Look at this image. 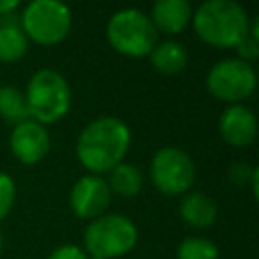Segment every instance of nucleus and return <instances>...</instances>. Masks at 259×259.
<instances>
[{
  "mask_svg": "<svg viewBox=\"0 0 259 259\" xmlns=\"http://www.w3.org/2000/svg\"><path fill=\"white\" fill-rule=\"evenodd\" d=\"M132 144V132L125 121L117 117H97L89 121L77 138V158L91 172H109L123 162Z\"/></svg>",
  "mask_w": 259,
  "mask_h": 259,
  "instance_id": "1",
  "label": "nucleus"
},
{
  "mask_svg": "<svg viewBox=\"0 0 259 259\" xmlns=\"http://www.w3.org/2000/svg\"><path fill=\"white\" fill-rule=\"evenodd\" d=\"M249 22L247 10L233 0H206L192 16L194 32L217 49H235L249 34Z\"/></svg>",
  "mask_w": 259,
  "mask_h": 259,
  "instance_id": "2",
  "label": "nucleus"
},
{
  "mask_svg": "<svg viewBox=\"0 0 259 259\" xmlns=\"http://www.w3.org/2000/svg\"><path fill=\"white\" fill-rule=\"evenodd\" d=\"M24 99L32 121L40 125L55 123L71 109V87L59 71L40 69L30 77Z\"/></svg>",
  "mask_w": 259,
  "mask_h": 259,
  "instance_id": "3",
  "label": "nucleus"
},
{
  "mask_svg": "<svg viewBox=\"0 0 259 259\" xmlns=\"http://www.w3.org/2000/svg\"><path fill=\"white\" fill-rule=\"evenodd\" d=\"M83 243L89 259H117L136 247L138 229L127 217L105 212L87 225Z\"/></svg>",
  "mask_w": 259,
  "mask_h": 259,
  "instance_id": "4",
  "label": "nucleus"
},
{
  "mask_svg": "<svg viewBox=\"0 0 259 259\" xmlns=\"http://www.w3.org/2000/svg\"><path fill=\"white\" fill-rule=\"evenodd\" d=\"M109 45L125 57H146L158 42V32L150 16L138 8H121L111 14L105 26Z\"/></svg>",
  "mask_w": 259,
  "mask_h": 259,
  "instance_id": "5",
  "label": "nucleus"
},
{
  "mask_svg": "<svg viewBox=\"0 0 259 259\" xmlns=\"http://www.w3.org/2000/svg\"><path fill=\"white\" fill-rule=\"evenodd\" d=\"M71 8L57 0H32L20 16V28L26 38L51 47L65 40L71 32Z\"/></svg>",
  "mask_w": 259,
  "mask_h": 259,
  "instance_id": "6",
  "label": "nucleus"
},
{
  "mask_svg": "<svg viewBox=\"0 0 259 259\" xmlns=\"http://www.w3.org/2000/svg\"><path fill=\"white\" fill-rule=\"evenodd\" d=\"M194 174L196 168L192 158L176 146L160 148L150 162V178L166 196L186 194L194 184Z\"/></svg>",
  "mask_w": 259,
  "mask_h": 259,
  "instance_id": "7",
  "label": "nucleus"
},
{
  "mask_svg": "<svg viewBox=\"0 0 259 259\" xmlns=\"http://www.w3.org/2000/svg\"><path fill=\"white\" fill-rule=\"evenodd\" d=\"M257 85V75L251 63L241 59H221L206 73V89L212 97L231 105L247 99Z\"/></svg>",
  "mask_w": 259,
  "mask_h": 259,
  "instance_id": "8",
  "label": "nucleus"
},
{
  "mask_svg": "<svg viewBox=\"0 0 259 259\" xmlns=\"http://www.w3.org/2000/svg\"><path fill=\"white\" fill-rule=\"evenodd\" d=\"M109 202H111V190L107 186V180L97 174L81 176L69 192L71 210L79 219L93 221V219L105 214Z\"/></svg>",
  "mask_w": 259,
  "mask_h": 259,
  "instance_id": "9",
  "label": "nucleus"
},
{
  "mask_svg": "<svg viewBox=\"0 0 259 259\" xmlns=\"http://www.w3.org/2000/svg\"><path fill=\"white\" fill-rule=\"evenodd\" d=\"M10 150L14 158L22 164L40 162L51 150V138L45 125L26 119L12 127L10 132Z\"/></svg>",
  "mask_w": 259,
  "mask_h": 259,
  "instance_id": "10",
  "label": "nucleus"
},
{
  "mask_svg": "<svg viewBox=\"0 0 259 259\" xmlns=\"http://www.w3.org/2000/svg\"><path fill=\"white\" fill-rule=\"evenodd\" d=\"M219 132L221 138L235 148H245L253 144L257 136V117L253 109H249L243 103L229 105L219 119Z\"/></svg>",
  "mask_w": 259,
  "mask_h": 259,
  "instance_id": "11",
  "label": "nucleus"
},
{
  "mask_svg": "<svg viewBox=\"0 0 259 259\" xmlns=\"http://www.w3.org/2000/svg\"><path fill=\"white\" fill-rule=\"evenodd\" d=\"M156 32L178 34L192 18V6L186 0H158L148 14Z\"/></svg>",
  "mask_w": 259,
  "mask_h": 259,
  "instance_id": "12",
  "label": "nucleus"
},
{
  "mask_svg": "<svg viewBox=\"0 0 259 259\" xmlns=\"http://www.w3.org/2000/svg\"><path fill=\"white\" fill-rule=\"evenodd\" d=\"M180 219L196 229H206L212 227L219 214L217 202L202 190H188L182 198H180V206H178Z\"/></svg>",
  "mask_w": 259,
  "mask_h": 259,
  "instance_id": "13",
  "label": "nucleus"
},
{
  "mask_svg": "<svg viewBox=\"0 0 259 259\" xmlns=\"http://www.w3.org/2000/svg\"><path fill=\"white\" fill-rule=\"evenodd\" d=\"M150 63L158 73L176 75L188 63V53L178 40H162L150 51Z\"/></svg>",
  "mask_w": 259,
  "mask_h": 259,
  "instance_id": "14",
  "label": "nucleus"
},
{
  "mask_svg": "<svg viewBox=\"0 0 259 259\" xmlns=\"http://www.w3.org/2000/svg\"><path fill=\"white\" fill-rule=\"evenodd\" d=\"M107 186L111 192H115L119 196H136L144 186V176L138 166H134L130 162H121L109 170Z\"/></svg>",
  "mask_w": 259,
  "mask_h": 259,
  "instance_id": "15",
  "label": "nucleus"
},
{
  "mask_svg": "<svg viewBox=\"0 0 259 259\" xmlns=\"http://www.w3.org/2000/svg\"><path fill=\"white\" fill-rule=\"evenodd\" d=\"M28 38L16 22L0 24V63H14L24 57Z\"/></svg>",
  "mask_w": 259,
  "mask_h": 259,
  "instance_id": "16",
  "label": "nucleus"
},
{
  "mask_svg": "<svg viewBox=\"0 0 259 259\" xmlns=\"http://www.w3.org/2000/svg\"><path fill=\"white\" fill-rule=\"evenodd\" d=\"M0 117L10 123L12 127L30 119L28 115V107H26V99L24 93L12 85H2L0 87Z\"/></svg>",
  "mask_w": 259,
  "mask_h": 259,
  "instance_id": "17",
  "label": "nucleus"
},
{
  "mask_svg": "<svg viewBox=\"0 0 259 259\" xmlns=\"http://www.w3.org/2000/svg\"><path fill=\"white\" fill-rule=\"evenodd\" d=\"M176 259H219V247L204 237H186L176 249Z\"/></svg>",
  "mask_w": 259,
  "mask_h": 259,
  "instance_id": "18",
  "label": "nucleus"
},
{
  "mask_svg": "<svg viewBox=\"0 0 259 259\" xmlns=\"http://www.w3.org/2000/svg\"><path fill=\"white\" fill-rule=\"evenodd\" d=\"M16 200V184L10 174L0 170V221L12 210Z\"/></svg>",
  "mask_w": 259,
  "mask_h": 259,
  "instance_id": "19",
  "label": "nucleus"
},
{
  "mask_svg": "<svg viewBox=\"0 0 259 259\" xmlns=\"http://www.w3.org/2000/svg\"><path fill=\"white\" fill-rule=\"evenodd\" d=\"M229 178L235 182V184H247V182H251L255 176H257V168L255 166H249V164H245V162H235V164H231L229 166Z\"/></svg>",
  "mask_w": 259,
  "mask_h": 259,
  "instance_id": "20",
  "label": "nucleus"
},
{
  "mask_svg": "<svg viewBox=\"0 0 259 259\" xmlns=\"http://www.w3.org/2000/svg\"><path fill=\"white\" fill-rule=\"evenodd\" d=\"M237 55L241 61L249 63V61H255L259 57V36H253V34H247L237 47H235Z\"/></svg>",
  "mask_w": 259,
  "mask_h": 259,
  "instance_id": "21",
  "label": "nucleus"
},
{
  "mask_svg": "<svg viewBox=\"0 0 259 259\" xmlns=\"http://www.w3.org/2000/svg\"><path fill=\"white\" fill-rule=\"evenodd\" d=\"M49 259H89V257H87V253H85L81 247H77V245H61V247H57V249L49 255Z\"/></svg>",
  "mask_w": 259,
  "mask_h": 259,
  "instance_id": "22",
  "label": "nucleus"
},
{
  "mask_svg": "<svg viewBox=\"0 0 259 259\" xmlns=\"http://www.w3.org/2000/svg\"><path fill=\"white\" fill-rule=\"evenodd\" d=\"M18 8V0H0V16L6 18Z\"/></svg>",
  "mask_w": 259,
  "mask_h": 259,
  "instance_id": "23",
  "label": "nucleus"
},
{
  "mask_svg": "<svg viewBox=\"0 0 259 259\" xmlns=\"http://www.w3.org/2000/svg\"><path fill=\"white\" fill-rule=\"evenodd\" d=\"M2 247H4V237H2V233H0V253H2Z\"/></svg>",
  "mask_w": 259,
  "mask_h": 259,
  "instance_id": "24",
  "label": "nucleus"
}]
</instances>
